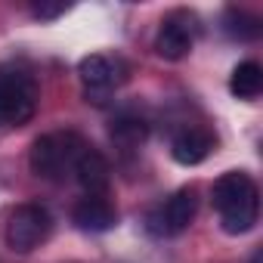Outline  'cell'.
<instances>
[{"label": "cell", "instance_id": "obj_1", "mask_svg": "<svg viewBox=\"0 0 263 263\" xmlns=\"http://www.w3.org/2000/svg\"><path fill=\"white\" fill-rule=\"evenodd\" d=\"M214 208L229 235H245L254 229L260 214L257 183L245 171H229L214 183Z\"/></svg>", "mask_w": 263, "mask_h": 263}, {"label": "cell", "instance_id": "obj_2", "mask_svg": "<svg viewBox=\"0 0 263 263\" xmlns=\"http://www.w3.org/2000/svg\"><path fill=\"white\" fill-rule=\"evenodd\" d=\"M37 111V84L22 68H0V130L22 127Z\"/></svg>", "mask_w": 263, "mask_h": 263}, {"label": "cell", "instance_id": "obj_3", "mask_svg": "<svg viewBox=\"0 0 263 263\" xmlns=\"http://www.w3.org/2000/svg\"><path fill=\"white\" fill-rule=\"evenodd\" d=\"M87 149V143L78 134H47L37 137L31 146V171L44 180H62L65 174H71L78 155Z\"/></svg>", "mask_w": 263, "mask_h": 263}, {"label": "cell", "instance_id": "obj_4", "mask_svg": "<svg viewBox=\"0 0 263 263\" xmlns=\"http://www.w3.org/2000/svg\"><path fill=\"white\" fill-rule=\"evenodd\" d=\"M50 232H53V217H50V211H47L44 204L28 201V204H19V208L10 214L4 235H7V245H10L13 251L28 254V251H34L37 245H44V241L50 238Z\"/></svg>", "mask_w": 263, "mask_h": 263}, {"label": "cell", "instance_id": "obj_5", "mask_svg": "<svg viewBox=\"0 0 263 263\" xmlns=\"http://www.w3.org/2000/svg\"><path fill=\"white\" fill-rule=\"evenodd\" d=\"M195 211H198V198L192 189H180L174 192L171 198H164L161 204H155L146 217V229L158 238H171V235H180L192 220H195Z\"/></svg>", "mask_w": 263, "mask_h": 263}, {"label": "cell", "instance_id": "obj_6", "mask_svg": "<svg viewBox=\"0 0 263 263\" xmlns=\"http://www.w3.org/2000/svg\"><path fill=\"white\" fill-rule=\"evenodd\" d=\"M78 74H81V84H84V93L93 99V102H102L115 87H118V65L108 59V56H84L81 65H78Z\"/></svg>", "mask_w": 263, "mask_h": 263}, {"label": "cell", "instance_id": "obj_7", "mask_svg": "<svg viewBox=\"0 0 263 263\" xmlns=\"http://www.w3.org/2000/svg\"><path fill=\"white\" fill-rule=\"evenodd\" d=\"M71 174H74V180L81 183V189H84L87 195H105V189H108V183H111V167H108L105 155L96 152L93 146H87V149L78 155Z\"/></svg>", "mask_w": 263, "mask_h": 263}, {"label": "cell", "instance_id": "obj_8", "mask_svg": "<svg viewBox=\"0 0 263 263\" xmlns=\"http://www.w3.org/2000/svg\"><path fill=\"white\" fill-rule=\"evenodd\" d=\"M211 149H214V137L208 134V130H201V127H186L183 134H177L174 143H171V155L183 167L201 164L211 155Z\"/></svg>", "mask_w": 263, "mask_h": 263}, {"label": "cell", "instance_id": "obj_9", "mask_svg": "<svg viewBox=\"0 0 263 263\" xmlns=\"http://www.w3.org/2000/svg\"><path fill=\"white\" fill-rule=\"evenodd\" d=\"M155 50L167 62H180L183 56H189V50H192V28H189V22H183L180 13L171 16L161 25L158 37H155Z\"/></svg>", "mask_w": 263, "mask_h": 263}, {"label": "cell", "instance_id": "obj_10", "mask_svg": "<svg viewBox=\"0 0 263 263\" xmlns=\"http://www.w3.org/2000/svg\"><path fill=\"white\" fill-rule=\"evenodd\" d=\"M71 217H74L78 229H84V232H108V229L118 223L115 208H111L102 195H87V198H81V201L74 204Z\"/></svg>", "mask_w": 263, "mask_h": 263}, {"label": "cell", "instance_id": "obj_11", "mask_svg": "<svg viewBox=\"0 0 263 263\" xmlns=\"http://www.w3.org/2000/svg\"><path fill=\"white\" fill-rule=\"evenodd\" d=\"M229 90H232V96H238V99H254V96H260V90H263V68H260L257 62H241V65H235V68H232V78H229Z\"/></svg>", "mask_w": 263, "mask_h": 263}, {"label": "cell", "instance_id": "obj_12", "mask_svg": "<svg viewBox=\"0 0 263 263\" xmlns=\"http://www.w3.org/2000/svg\"><path fill=\"white\" fill-rule=\"evenodd\" d=\"M111 140L121 146V149H137V146H143V140H146V121L143 118H137V115H121V118H115L111 121Z\"/></svg>", "mask_w": 263, "mask_h": 263}, {"label": "cell", "instance_id": "obj_13", "mask_svg": "<svg viewBox=\"0 0 263 263\" xmlns=\"http://www.w3.org/2000/svg\"><path fill=\"white\" fill-rule=\"evenodd\" d=\"M223 28H226V34H229L232 41H254V37L260 34L257 19L248 16L245 10H235V7L226 10V16H223Z\"/></svg>", "mask_w": 263, "mask_h": 263}, {"label": "cell", "instance_id": "obj_14", "mask_svg": "<svg viewBox=\"0 0 263 263\" xmlns=\"http://www.w3.org/2000/svg\"><path fill=\"white\" fill-rule=\"evenodd\" d=\"M31 13H34V19L50 22V19L65 16V13H68V4H62V0H59V4H44V0H41V4H34V7H31Z\"/></svg>", "mask_w": 263, "mask_h": 263}]
</instances>
